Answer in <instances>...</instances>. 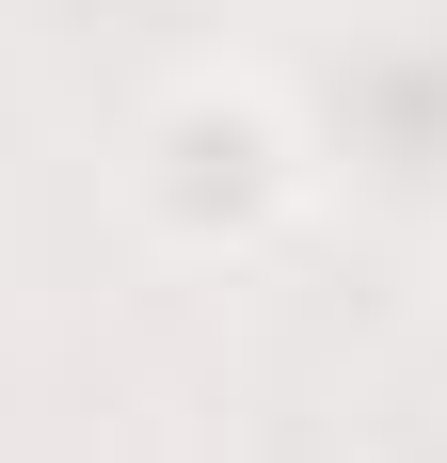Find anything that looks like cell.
Segmentation results:
<instances>
[{
  "mask_svg": "<svg viewBox=\"0 0 447 463\" xmlns=\"http://www.w3.org/2000/svg\"><path fill=\"white\" fill-rule=\"evenodd\" d=\"M128 208H144L160 256L240 272V256H271L319 208V144H304V112L256 64H192V80L144 96V128H128Z\"/></svg>",
  "mask_w": 447,
  "mask_h": 463,
  "instance_id": "obj_1",
  "label": "cell"
}]
</instances>
